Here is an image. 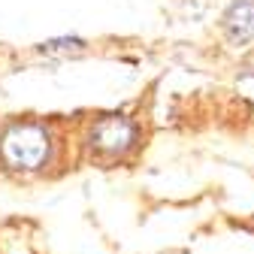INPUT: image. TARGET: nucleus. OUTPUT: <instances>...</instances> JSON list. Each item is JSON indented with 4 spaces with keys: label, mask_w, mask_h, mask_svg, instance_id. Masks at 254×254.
Returning <instances> with one entry per match:
<instances>
[{
    "label": "nucleus",
    "mask_w": 254,
    "mask_h": 254,
    "mask_svg": "<svg viewBox=\"0 0 254 254\" xmlns=\"http://www.w3.org/2000/svg\"><path fill=\"white\" fill-rule=\"evenodd\" d=\"M52 151V133L40 121H15L0 136V157L15 173L40 170L49 161Z\"/></svg>",
    "instance_id": "1"
},
{
    "label": "nucleus",
    "mask_w": 254,
    "mask_h": 254,
    "mask_svg": "<svg viewBox=\"0 0 254 254\" xmlns=\"http://www.w3.org/2000/svg\"><path fill=\"white\" fill-rule=\"evenodd\" d=\"M139 139V124L127 115H103L100 121H94L88 133V148L100 161H115L124 157Z\"/></svg>",
    "instance_id": "2"
},
{
    "label": "nucleus",
    "mask_w": 254,
    "mask_h": 254,
    "mask_svg": "<svg viewBox=\"0 0 254 254\" xmlns=\"http://www.w3.org/2000/svg\"><path fill=\"white\" fill-rule=\"evenodd\" d=\"M221 30L230 46H248L254 40V0H230L221 15Z\"/></svg>",
    "instance_id": "3"
},
{
    "label": "nucleus",
    "mask_w": 254,
    "mask_h": 254,
    "mask_svg": "<svg viewBox=\"0 0 254 254\" xmlns=\"http://www.w3.org/2000/svg\"><path fill=\"white\" fill-rule=\"evenodd\" d=\"M85 49H88V43L82 37H70V34L67 37H52V40H46V43L37 46V52L46 55V58H76Z\"/></svg>",
    "instance_id": "4"
}]
</instances>
